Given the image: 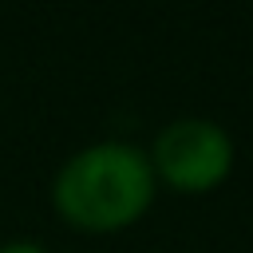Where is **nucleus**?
Masks as SVG:
<instances>
[{"instance_id":"nucleus-2","label":"nucleus","mask_w":253,"mask_h":253,"mask_svg":"<svg viewBox=\"0 0 253 253\" xmlns=\"http://www.w3.org/2000/svg\"><path fill=\"white\" fill-rule=\"evenodd\" d=\"M146 154H150V170L158 178V190L166 186V190L186 194V198L217 190L237 166L233 134L217 119H206V115L170 119L154 134Z\"/></svg>"},{"instance_id":"nucleus-1","label":"nucleus","mask_w":253,"mask_h":253,"mask_svg":"<svg viewBox=\"0 0 253 253\" xmlns=\"http://www.w3.org/2000/svg\"><path fill=\"white\" fill-rule=\"evenodd\" d=\"M158 198L146 146L130 138H99L71 150L51 178V206L79 233H123L146 217Z\"/></svg>"},{"instance_id":"nucleus-3","label":"nucleus","mask_w":253,"mask_h":253,"mask_svg":"<svg viewBox=\"0 0 253 253\" xmlns=\"http://www.w3.org/2000/svg\"><path fill=\"white\" fill-rule=\"evenodd\" d=\"M0 253H51V249L36 237H8V241H0Z\"/></svg>"}]
</instances>
